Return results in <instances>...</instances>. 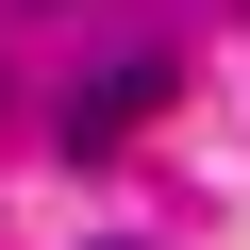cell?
<instances>
[{
  "label": "cell",
  "instance_id": "6da1fadb",
  "mask_svg": "<svg viewBox=\"0 0 250 250\" xmlns=\"http://www.w3.org/2000/svg\"><path fill=\"white\" fill-rule=\"evenodd\" d=\"M167 100H184V67H167V50H117L100 83H67V150H134Z\"/></svg>",
  "mask_w": 250,
  "mask_h": 250
}]
</instances>
